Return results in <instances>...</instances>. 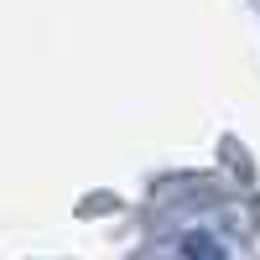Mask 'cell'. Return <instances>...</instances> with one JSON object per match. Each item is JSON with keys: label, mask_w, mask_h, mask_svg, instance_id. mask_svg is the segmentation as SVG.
<instances>
[{"label": "cell", "mask_w": 260, "mask_h": 260, "mask_svg": "<svg viewBox=\"0 0 260 260\" xmlns=\"http://www.w3.org/2000/svg\"><path fill=\"white\" fill-rule=\"evenodd\" d=\"M187 260H224V255L213 250V240H203V234H192V240H187Z\"/></svg>", "instance_id": "6da1fadb"}]
</instances>
